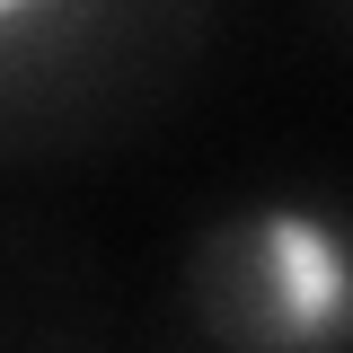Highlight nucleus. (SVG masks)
Segmentation results:
<instances>
[{
	"label": "nucleus",
	"instance_id": "nucleus-1",
	"mask_svg": "<svg viewBox=\"0 0 353 353\" xmlns=\"http://www.w3.org/2000/svg\"><path fill=\"white\" fill-rule=\"evenodd\" d=\"M194 318L230 353L353 345V221L301 194L221 212L194 239Z\"/></svg>",
	"mask_w": 353,
	"mask_h": 353
},
{
	"label": "nucleus",
	"instance_id": "nucleus-2",
	"mask_svg": "<svg viewBox=\"0 0 353 353\" xmlns=\"http://www.w3.org/2000/svg\"><path fill=\"white\" fill-rule=\"evenodd\" d=\"M53 27V9H36V0H0V44L9 36H44Z\"/></svg>",
	"mask_w": 353,
	"mask_h": 353
}]
</instances>
